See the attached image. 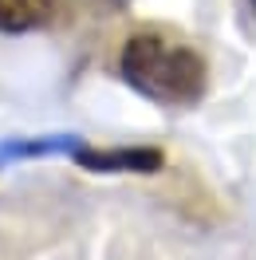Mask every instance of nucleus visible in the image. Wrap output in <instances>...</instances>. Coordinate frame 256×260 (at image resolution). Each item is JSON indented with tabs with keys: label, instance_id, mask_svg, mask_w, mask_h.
Returning a JSON list of instances; mask_svg holds the SVG:
<instances>
[{
	"label": "nucleus",
	"instance_id": "nucleus-1",
	"mask_svg": "<svg viewBox=\"0 0 256 260\" xmlns=\"http://www.w3.org/2000/svg\"><path fill=\"white\" fill-rule=\"evenodd\" d=\"M122 75L158 103H193L205 91L201 55L170 36L142 32L122 48Z\"/></svg>",
	"mask_w": 256,
	"mask_h": 260
},
{
	"label": "nucleus",
	"instance_id": "nucleus-2",
	"mask_svg": "<svg viewBox=\"0 0 256 260\" xmlns=\"http://www.w3.org/2000/svg\"><path fill=\"white\" fill-rule=\"evenodd\" d=\"M55 16L51 0H0V28L4 32H28Z\"/></svg>",
	"mask_w": 256,
	"mask_h": 260
},
{
	"label": "nucleus",
	"instance_id": "nucleus-3",
	"mask_svg": "<svg viewBox=\"0 0 256 260\" xmlns=\"http://www.w3.org/2000/svg\"><path fill=\"white\" fill-rule=\"evenodd\" d=\"M83 162L99 166V170H107V166H158V154H83Z\"/></svg>",
	"mask_w": 256,
	"mask_h": 260
}]
</instances>
